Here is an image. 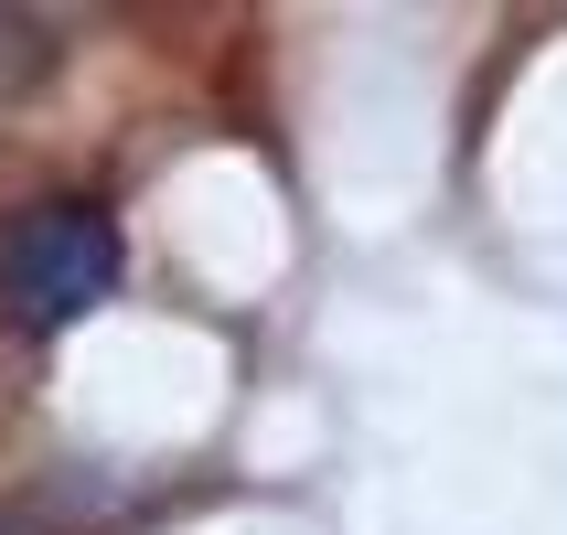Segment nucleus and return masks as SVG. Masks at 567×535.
<instances>
[{
  "instance_id": "2",
  "label": "nucleus",
  "mask_w": 567,
  "mask_h": 535,
  "mask_svg": "<svg viewBox=\"0 0 567 535\" xmlns=\"http://www.w3.org/2000/svg\"><path fill=\"white\" fill-rule=\"evenodd\" d=\"M54 75V22H32V11H0V86L22 96Z\"/></svg>"
},
{
  "instance_id": "1",
  "label": "nucleus",
  "mask_w": 567,
  "mask_h": 535,
  "mask_svg": "<svg viewBox=\"0 0 567 535\" xmlns=\"http://www.w3.org/2000/svg\"><path fill=\"white\" fill-rule=\"evenodd\" d=\"M118 289V225L96 204H22L0 225V321L64 332Z\"/></svg>"
}]
</instances>
